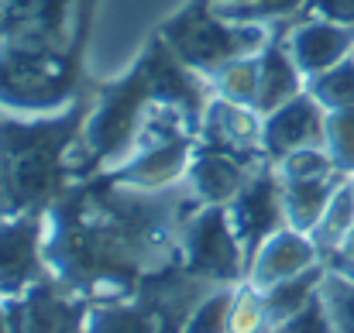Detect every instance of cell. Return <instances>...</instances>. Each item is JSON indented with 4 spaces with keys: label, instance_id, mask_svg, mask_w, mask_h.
<instances>
[{
    "label": "cell",
    "instance_id": "1",
    "mask_svg": "<svg viewBox=\"0 0 354 333\" xmlns=\"http://www.w3.org/2000/svg\"><path fill=\"white\" fill-rule=\"evenodd\" d=\"M196 200L189 186L134 189L114 175L59 196L45 210V265L55 282L86 303L131 299L138 285L183 261V207Z\"/></svg>",
    "mask_w": 354,
    "mask_h": 333
},
{
    "label": "cell",
    "instance_id": "2",
    "mask_svg": "<svg viewBox=\"0 0 354 333\" xmlns=\"http://www.w3.org/2000/svg\"><path fill=\"white\" fill-rule=\"evenodd\" d=\"M86 113V100H76L55 113L0 117V217L45 213L66 193Z\"/></svg>",
    "mask_w": 354,
    "mask_h": 333
},
{
    "label": "cell",
    "instance_id": "3",
    "mask_svg": "<svg viewBox=\"0 0 354 333\" xmlns=\"http://www.w3.org/2000/svg\"><path fill=\"white\" fill-rule=\"evenodd\" d=\"M165 45L200 76H214L241 55H258L272 41V28L261 21H231L217 14L214 0H200L165 28Z\"/></svg>",
    "mask_w": 354,
    "mask_h": 333
},
{
    "label": "cell",
    "instance_id": "4",
    "mask_svg": "<svg viewBox=\"0 0 354 333\" xmlns=\"http://www.w3.org/2000/svg\"><path fill=\"white\" fill-rule=\"evenodd\" d=\"M76 100V55L0 48V107L7 113H55Z\"/></svg>",
    "mask_w": 354,
    "mask_h": 333
},
{
    "label": "cell",
    "instance_id": "5",
    "mask_svg": "<svg viewBox=\"0 0 354 333\" xmlns=\"http://www.w3.org/2000/svg\"><path fill=\"white\" fill-rule=\"evenodd\" d=\"M83 7L86 0H0V48L76 55Z\"/></svg>",
    "mask_w": 354,
    "mask_h": 333
},
{
    "label": "cell",
    "instance_id": "6",
    "mask_svg": "<svg viewBox=\"0 0 354 333\" xmlns=\"http://www.w3.org/2000/svg\"><path fill=\"white\" fill-rule=\"evenodd\" d=\"M179 258L183 265L210 278L214 285H234L248 275V254L237 240L227 207H196V213L183 217L179 227Z\"/></svg>",
    "mask_w": 354,
    "mask_h": 333
},
{
    "label": "cell",
    "instance_id": "7",
    "mask_svg": "<svg viewBox=\"0 0 354 333\" xmlns=\"http://www.w3.org/2000/svg\"><path fill=\"white\" fill-rule=\"evenodd\" d=\"M48 275L52 272L45 265V213L0 217V303L17 299Z\"/></svg>",
    "mask_w": 354,
    "mask_h": 333
},
{
    "label": "cell",
    "instance_id": "8",
    "mask_svg": "<svg viewBox=\"0 0 354 333\" xmlns=\"http://www.w3.org/2000/svg\"><path fill=\"white\" fill-rule=\"evenodd\" d=\"M3 306L10 316V333H83L90 313V303L52 275Z\"/></svg>",
    "mask_w": 354,
    "mask_h": 333
},
{
    "label": "cell",
    "instance_id": "9",
    "mask_svg": "<svg viewBox=\"0 0 354 333\" xmlns=\"http://www.w3.org/2000/svg\"><path fill=\"white\" fill-rule=\"evenodd\" d=\"M227 217H231V227H234L248 261L275 230L286 227V210H282V189H279L275 162H265V165H258L248 175L241 193L227 203Z\"/></svg>",
    "mask_w": 354,
    "mask_h": 333
},
{
    "label": "cell",
    "instance_id": "10",
    "mask_svg": "<svg viewBox=\"0 0 354 333\" xmlns=\"http://www.w3.org/2000/svg\"><path fill=\"white\" fill-rule=\"evenodd\" d=\"M324 137H327V111L310 97V90L261 117V148L268 162H282L299 148H324Z\"/></svg>",
    "mask_w": 354,
    "mask_h": 333
},
{
    "label": "cell",
    "instance_id": "11",
    "mask_svg": "<svg viewBox=\"0 0 354 333\" xmlns=\"http://www.w3.org/2000/svg\"><path fill=\"white\" fill-rule=\"evenodd\" d=\"M193 151H196L193 134L148 141V144L134 148L120 162V169H114L111 175L118 182H124V186H134V189H169L176 182H186Z\"/></svg>",
    "mask_w": 354,
    "mask_h": 333
},
{
    "label": "cell",
    "instance_id": "12",
    "mask_svg": "<svg viewBox=\"0 0 354 333\" xmlns=\"http://www.w3.org/2000/svg\"><path fill=\"white\" fill-rule=\"evenodd\" d=\"M286 48L299 73L310 79L354 52V28L327 17H292L286 21Z\"/></svg>",
    "mask_w": 354,
    "mask_h": 333
},
{
    "label": "cell",
    "instance_id": "13",
    "mask_svg": "<svg viewBox=\"0 0 354 333\" xmlns=\"http://www.w3.org/2000/svg\"><path fill=\"white\" fill-rule=\"evenodd\" d=\"M320 261L324 258H320V251H317V244H313L310 234L292 230V227H282V230H275L251 254L244 278H248L251 289L265 292V289H272V285H279V282H286V278H292V275L320 265Z\"/></svg>",
    "mask_w": 354,
    "mask_h": 333
},
{
    "label": "cell",
    "instance_id": "14",
    "mask_svg": "<svg viewBox=\"0 0 354 333\" xmlns=\"http://www.w3.org/2000/svg\"><path fill=\"white\" fill-rule=\"evenodd\" d=\"M258 165L244 162L241 155H231L224 148H210V144H196L189 172H186V186L196 196V203H203V207H227L241 193V186L248 182V175Z\"/></svg>",
    "mask_w": 354,
    "mask_h": 333
},
{
    "label": "cell",
    "instance_id": "15",
    "mask_svg": "<svg viewBox=\"0 0 354 333\" xmlns=\"http://www.w3.org/2000/svg\"><path fill=\"white\" fill-rule=\"evenodd\" d=\"M303 90H306V76L292 62L286 38L279 31H272V41L258 52V104H254V111L265 117L275 107H282L286 100L299 97Z\"/></svg>",
    "mask_w": 354,
    "mask_h": 333
},
{
    "label": "cell",
    "instance_id": "16",
    "mask_svg": "<svg viewBox=\"0 0 354 333\" xmlns=\"http://www.w3.org/2000/svg\"><path fill=\"white\" fill-rule=\"evenodd\" d=\"M348 175H317V179H286L279 175V189H282V210H286V227L310 234L317 220L324 217L330 196L337 193V186Z\"/></svg>",
    "mask_w": 354,
    "mask_h": 333
},
{
    "label": "cell",
    "instance_id": "17",
    "mask_svg": "<svg viewBox=\"0 0 354 333\" xmlns=\"http://www.w3.org/2000/svg\"><path fill=\"white\" fill-rule=\"evenodd\" d=\"M83 333H165V327L141 296H131L114 303H90Z\"/></svg>",
    "mask_w": 354,
    "mask_h": 333
},
{
    "label": "cell",
    "instance_id": "18",
    "mask_svg": "<svg viewBox=\"0 0 354 333\" xmlns=\"http://www.w3.org/2000/svg\"><path fill=\"white\" fill-rule=\"evenodd\" d=\"M324 275H327V265L320 261V265H313V268H306V272H299V275L265 289L261 299H265V323H268V330L279 327L282 320H289L292 313H299L313 296H320Z\"/></svg>",
    "mask_w": 354,
    "mask_h": 333
},
{
    "label": "cell",
    "instance_id": "19",
    "mask_svg": "<svg viewBox=\"0 0 354 333\" xmlns=\"http://www.w3.org/2000/svg\"><path fill=\"white\" fill-rule=\"evenodd\" d=\"M351 227H354V186H351V179H344L337 186V193L330 196L324 217L310 230V237H313V244H317V251H320L324 261L341 251V244L351 234Z\"/></svg>",
    "mask_w": 354,
    "mask_h": 333
},
{
    "label": "cell",
    "instance_id": "20",
    "mask_svg": "<svg viewBox=\"0 0 354 333\" xmlns=\"http://www.w3.org/2000/svg\"><path fill=\"white\" fill-rule=\"evenodd\" d=\"M210 90L221 100H231L237 107H251L254 111V104H258V55H241L234 62L221 66L210 76Z\"/></svg>",
    "mask_w": 354,
    "mask_h": 333
},
{
    "label": "cell",
    "instance_id": "21",
    "mask_svg": "<svg viewBox=\"0 0 354 333\" xmlns=\"http://www.w3.org/2000/svg\"><path fill=\"white\" fill-rule=\"evenodd\" d=\"M310 97L324 107V111H344L354 107V55L341 59L337 66L317 73L306 79Z\"/></svg>",
    "mask_w": 354,
    "mask_h": 333
},
{
    "label": "cell",
    "instance_id": "22",
    "mask_svg": "<svg viewBox=\"0 0 354 333\" xmlns=\"http://www.w3.org/2000/svg\"><path fill=\"white\" fill-rule=\"evenodd\" d=\"M234 296H237V289H231V285H217V289H210V292L196 303V310L189 313L186 330L183 333H231Z\"/></svg>",
    "mask_w": 354,
    "mask_h": 333
},
{
    "label": "cell",
    "instance_id": "23",
    "mask_svg": "<svg viewBox=\"0 0 354 333\" xmlns=\"http://www.w3.org/2000/svg\"><path fill=\"white\" fill-rule=\"evenodd\" d=\"M324 148L341 175H354V107L327 111V137Z\"/></svg>",
    "mask_w": 354,
    "mask_h": 333
},
{
    "label": "cell",
    "instance_id": "24",
    "mask_svg": "<svg viewBox=\"0 0 354 333\" xmlns=\"http://www.w3.org/2000/svg\"><path fill=\"white\" fill-rule=\"evenodd\" d=\"M320 296H324V306L330 313L334 333H354V278H348L344 272L327 268Z\"/></svg>",
    "mask_w": 354,
    "mask_h": 333
},
{
    "label": "cell",
    "instance_id": "25",
    "mask_svg": "<svg viewBox=\"0 0 354 333\" xmlns=\"http://www.w3.org/2000/svg\"><path fill=\"white\" fill-rule=\"evenodd\" d=\"M275 172L286 179H317V175H341L327 155V148H299L275 162Z\"/></svg>",
    "mask_w": 354,
    "mask_h": 333
},
{
    "label": "cell",
    "instance_id": "26",
    "mask_svg": "<svg viewBox=\"0 0 354 333\" xmlns=\"http://www.w3.org/2000/svg\"><path fill=\"white\" fill-rule=\"evenodd\" d=\"M258 330H268V323H265V299H261L258 289H251V285L244 282L234 296L231 333H258Z\"/></svg>",
    "mask_w": 354,
    "mask_h": 333
},
{
    "label": "cell",
    "instance_id": "27",
    "mask_svg": "<svg viewBox=\"0 0 354 333\" xmlns=\"http://www.w3.org/2000/svg\"><path fill=\"white\" fill-rule=\"evenodd\" d=\"M272 333H334L330 313L324 306V296H313L299 313H292L289 320H282L279 327H272Z\"/></svg>",
    "mask_w": 354,
    "mask_h": 333
},
{
    "label": "cell",
    "instance_id": "28",
    "mask_svg": "<svg viewBox=\"0 0 354 333\" xmlns=\"http://www.w3.org/2000/svg\"><path fill=\"white\" fill-rule=\"evenodd\" d=\"M296 17H327L354 28V0H306Z\"/></svg>",
    "mask_w": 354,
    "mask_h": 333
},
{
    "label": "cell",
    "instance_id": "29",
    "mask_svg": "<svg viewBox=\"0 0 354 333\" xmlns=\"http://www.w3.org/2000/svg\"><path fill=\"white\" fill-rule=\"evenodd\" d=\"M334 258H354V227H351V234L344 237V244H341V251H337ZM327 261H330V258H327Z\"/></svg>",
    "mask_w": 354,
    "mask_h": 333
},
{
    "label": "cell",
    "instance_id": "30",
    "mask_svg": "<svg viewBox=\"0 0 354 333\" xmlns=\"http://www.w3.org/2000/svg\"><path fill=\"white\" fill-rule=\"evenodd\" d=\"M0 333H10V316H7V306L0 303Z\"/></svg>",
    "mask_w": 354,
    "mask_h": 333
},
{
    "label": "cell",
    "instance_id": "31",
    "mask_svg": "<svg viewBox=\"0 0 354 333\" xmlns=\"http://www.w3.org/2000/svg\"><path fill=\"white\" fill-rule=\"evenodd\" d=\"M258 333H272V330H258Z\"/></svg>",
    "mask_w": 354,
    "mask_h": 333
},
{
    "label": "cell",
    "instance_id": "32",
    "mask_svg": "<svg viewBox=\"0 0 354 333\" xmlns=\"http://www.w3.org/2000/svg\"><path fill=\"white\" fill-rule=\"evenodd\" d=\"M0 117H3V107H0Z\"/></svg>",
    "mask_w": 354,
    "mask_h": 333
},
{
    "label": "cell",
    "instance_id": "33",
    "mask_svg": "<svg viewBox=\"0 0 354 333\" xmlns=\"http://www.w3.org/2000/svg\"><path fill=\"white\" fill-rule=\"evenodd\" d=\"M351 186H354V175H351Z\"/></svg>",
    "mask_w": 354,
    "mask_h": 333
},
{
    "label": "cell",
    "instance_id": "34",
    "mask_svg": "<svg viewBox=\"0 0 354 333\" xmlns=\"http://www.w3.org/2000/svg\"><path fill=\"white\" fill-rule=\"evenodd\" d=\"M351 55H354V52H351Z\"/></svg>",
    "mask_w": 354,
    "mask_h": 333
}]
</instances>
